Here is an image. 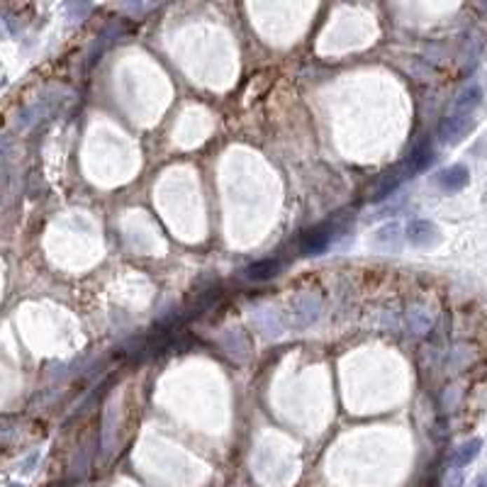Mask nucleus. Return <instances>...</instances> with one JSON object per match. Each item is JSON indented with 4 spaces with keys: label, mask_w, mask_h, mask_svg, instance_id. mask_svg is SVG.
<instances>
[{
    "label": "nucleus",
    "mask_w": 487,
    "mask_h": 487,
    "mask_svg": "<svg viewBox=\"0 0 487 487\" xmlns=\"http://www.w3.org/2000/svg\"><path fill=\"white\" fill-rule=\"evenodd\" d=\"M480 448H483V441L480 439H470V441H465V444H460L458 448L453 451V455H451V468L463 470L465 465L473 463V460L478 458Z\"/></svg>",
    "instance_id": "423d86ee"
},
{
    "label": "nucleus",
    "mask_w": 487,
    "mask_h": 487,
    "mask_svg": "<svg viewBox=\"0 0 487 487\" xmlns=\"http://www.w3.org/2000/svg\"><path fill=\"white\" fill-rule=\"evenodd\" d=\"M432 158H434V151H432V146L429 144H422V146H417L412 151V156H409V161H407V176H412V173H419V171H424V168L432 163Z\"/></svg>",
    "instance_id": "9d476101"
},
{
    "label": "nucleus",
    "mask_w": 487,
    "mask_h": 487,
    "mask_svg": "<svg viewBox=\"0 0 487 487\" xmlns=\"http://www.w3.org/2000/svg\"><path fill=\"white\" fill-rule=\"evenodd\" d=\"M317 317H320V300H317V297H312V295H302L290 305L288 324L307 327V324H312Z\"/></svg>",
    "instance_id": "f257e3e1"
},
{
    "label": "nucleus",
    "mask_w": 487,
    "mask_h": 487,
    "mask_svg": "<svg viewBox=\"0 0 487 487\" xmlns=\"http://www.w3.org/2000/svg\"><path fill=\"white\" fill-rule=\"evenodd\" d=\"M480 100H483V90H480V85H475V83L468 85V88L458 95V100H455L453 112H460V115H473V110L480 105Z\"/></svg>",
    "instance_id": "1a4fd4ad"
},
{
    "label": "nucleus",
    "mask_w": 487,
    "mask_h": 487,
    "mask_svg": "<svg viewBox=\"0 0 487 487\" xmlns=\"http://www.w3.org/2000/svg\"><path fill=\"white\" fill-rule=\"evenodd\" d=\"M470 130V115H460V112H451L439 127V139L446 144H455L463 139V135Z\"/></svg>",
    "instance_id": "7ed1b4c3"
},
{
    "label": "nucleus",
    "mask_w": 487,
    "mask_h": 487,
    "mask_svg": "<svg viewBox=\"0 0 487 487\" xmlns=\"http://www.w3.org/2000/svg\"><path fill=\"white\" fill-rule=\"evenodd\" d=\"M468 181H470V171L465 166H460V163H455V166H448V168H444V171L437 173V186L444 193H458V191H463V188L468 186Z\"/></svg>",
    "instance_id": "20e7f679"
},
{
    "label": "nucleus",
    "mask_w": 487,
    "mask_h": 487,
    "mask_svg": "<svg viewBox=\"0 0 487 487\" xmlns=\"http://www.w3.org/2000/svg\"><path fill=\"white\" fill-rule=\"evenodd\" d=\"M444 487H463V470L448 468V475L444 480Z\"/></svg>",
    "instance_id": "9b49d317"
},
{
    "label": "nucleus",
    "mask_w": 487,
    "mask_h": 487,
    "mask_svg": "<svg viewBox=\"0 0 487 487\" xmlns=\"http://www.w3.org/2000/svg\"><path fill=\"white\" fill-rule=\"evenodd\" d=\"M404 232H407L404 234L407 242L414 246H432V244H437L441 237L439 227L434 222H429V219H412Z\"/></svg>",
    "instance_id": "f03ea898"
},
{
    "label": "nucleus",
    "mask_w": 487,
    "mask_h": 487,
    "mask_svg": "<svg viewBox=\"0 0 487 487\" xmlns=\"http://www.w3.org/2000/svg\"><path fill=\"white\" fill-rule=\"evenodd\" d=\"M473 487H487V470H485V473H480L478 478H475Z\"/></svg>",
    "instance_id": "f8f14e48"
},
{
    "label": "nucleus",
    "mask_w": 487,
    "mask_h": 487,
    "mask_svg": "<svg viewBox=\"0 0 487 487\" xmlns=\"http://www.w3.org/2000/svg\"><path fill=\"white\" fill-rule=\"evenodd\" d=\"M399 242H402V234H399V224H385L373 234V246L380 251H397Z\"/></svg>",
    "instance_id": "0eeeda50"
},
{
    "label": "nucleus",
    "mask_w": 487,
    "mask_h": 487,
    "mask_svg": "<svg viewBox=\"0 0 487 487\" xmlns=\"http://www.w3.org/2000/svg\"><path fill=\"white\" fill-rule=\"evenodd\" d=\"M334 229H324V227H320V229H312V232H307V234H302V239H300V249H302V254H307V256H315V254H322V251L327 249V246L331 244V237H334Z\"/></svg>",
    "instance_id": "39448f33"
},
{
    "label": "nucleus",
    "mask_w": 487,
    "mask_h": 487,
    "mask_svg": "<svg viewBox=\"0 0 487 487\" xmlns=\"http://www.w3.org/2000/svg\"><path fill=\"white\" fill-rule=\"evenodd\" d=\"M280 270V261L278 259H263V261H256L246 268V278L249 280H256V283H263V280H270L275 278Z\"/></svg>",
    "instance_id": "6e6552de"
}]
</instances>
